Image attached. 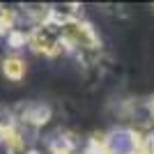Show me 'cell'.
Returning <instances> with one entry per match:
<instances>
[{
    "label": "cell",
    "mask_w": 154,
    "mask_h": 154,
    "mask_svg": "<svg viewBox=\"0 0 154 154\" xmlns=\"http://www.w3.org/2000/svg\"><path fill=\"white\" fill-rule=\"evenodd\" d=\"M145 136L134 127H117L103 134V154H143Z\"/></svg>",
    "instance_id": "6da1fadb"
},
{
    "label": "cell",
    "mask_w": 154,
    "mask_h": 154,
    "mask_svg": "<svg viewBox=\"0 0 154 154\" xmlns=\"http://www.w3.org/2000/svg\"><path fill=\"white\" fill-rule=\"evenodd\" d=\"M51 115L53 113H51V106H48V103L30 101V103H26V106H21V113L16 115V120H19V124L39 129V127H44V124H48Z\"/></svg>",
    "instance_id": "7a4b0ae2"
},
{
    "label": "cell",
    "mask_w": 154,
    "mask_h": 154,
    "mask_svg": "<svg viewBox=\"0 0 154 154\" xmlns=\"http://www.w3.org/2000/svg\"><path fill=\"white\" fill-rule=\"evenodd\" d=\"M26 71H28V64H26V60H21L19 55H9V58L2 60V74H5V78H9L12 83L23 81Z\"/></svg>",
    "instance_id": "3957f363"
},
{
    "label": "cell",
    "mask_w": 154,
    "mask_h": 154,
    "mask_svg": "<svg viewBox=\"0 0 154 154\" xmlns=\"http://www.w3.org/2000/svg\"><path fill=\"white\" fill-rule=\"evenodd\" d=\"M76 140L69 134H58L48 140V152L51 154H76Z\"/></svg>",
    "instance_id": "277c9868"
},
{
    "label": "cell",
    "mask_w": 154,
    "mask_h": 154,
    "mask_svg": "<svg viewBox=\"0 0 154 154\" xmlns=\"http://www.w3.org/2000/svg\"><path fill=\"white\" fill-rule=\"evenodd\" d=\"M26 154H39V152H26Z\"/></svg>",
    "instance_id": "5b68a950"
}]
</instances>
